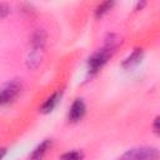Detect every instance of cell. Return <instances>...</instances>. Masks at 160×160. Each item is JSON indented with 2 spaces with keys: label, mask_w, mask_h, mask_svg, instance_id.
<instances>
[{
  "label": "cell",
  "mask_w": 160,
  "mask_h": 160,
  "mask_svg": "<svg viewBox=\"0 0 160 160\" xmlns=\"http://www.w3.org/2000/svg\"><path fill=\"white\" fill-rule=\"evenodd\" d=\"M50 146H51V140H50V139H45L41 144H39V145L32 150V152L30 154L29 159H30V160H41V159L45 156V154L48 152V150H49Z\"/></svg>",
  "instance_id": "5"
},
{
  "label": "cell",
  "mask_w": 160,
  "mask_h": 160,
  "mask_svg": "<svg viewBox=\"0 0 160 160\" xmlns=\"http://www.w3.org/2000/svg\"><path fill=\"white\" fill-rule=\"evenodd\" d=\"M158 159H159L158 149L149 146L131 149L120 158V160H158Z\"/></svg>",
  "instance_id": "2"
},
{
  "label": "cell",
  "mask_w": 160,
  "mask_h": 160,
  "mask_svg": "<svg viewBox=\"0 0 160 160\" xmlns=\"http://www.w3.org/2000/svg\"><path fill=\"white\" fill-rule=\"evenodd\" d=\"M114 6V1H105V2H101L96 10H95V16L96 18H101L104 14H106L111 8Z\"/></svg>",
  "instance_id": "9"
},
{
  "label": "cell",
  "mask_w": 160,
  "mask_h": 160,
  "mask_svg": "<svg viewBox=\"0 0 160 160\" xmlns=\"http://www.w3.org/2000/svg\"><path fill=\"white\" fill-rule=\"evenodd\" d=\"M85 111H86L85 102L81 99H75L70 106V110H69V115H68L69 120L71 122H78L79 120H81L84 118Z\"/></svg>",
  "instance_id": "4"
},
{
  "label": "cell",
  "mask_w": 160,
  "mask_h": 160,
  "mask_svg": "<svg viewBox=\"0 0 160 160\" xmlns=\"http://www.w3.org/2000/svg\"><path fill=\"white\" fill-rule=\"evenodd\" d=\"M154 131L156 134H159V116L155 118V121H154Z\"/></svg>",
  "instance_id": "11"
},
{
  "label": "cell",
  "mask_w": 160,
  "mask_h": 160,
  "mask_svg": "<svg viewBox=\"0 0 160 160\" xmlns=\"http://www.w3.org/2000/svg\"><path fill=\"white\" fill-rule=\"evenodd\" d=\"M142 59V50L141 49H135L124 61H122V68L130 69L135 65H138Z\"/></svg>",
  "instance_id": "7"
},
{
  "label": "cell",
  "mask_w": 160,
  "mask_h": 160,
  "mask_svg": "<svg viewBox=\"0 0 160 160\" xmlns=\"http://www.w3.org/2000/svg\"><path fill=\"white\" fill-rule=\"evenodd\" d=\"M10 12V8L8 6V5H5V4H1L0 2V19H2V18H5V16H8V14Z\"/></svg>",
  "instance_id": "10"
},
{
  "label": "cell",
  "mask_w": 160,
  "mask_h": 160,
  "mask_svg": "<svg viewBox=\"0 0 160 160\" xmlns=\"http://www.w3.org/2000/svg\"><path fill=\"white\" fill-rule=\"evenodd\" d=\"M5 154H6V149L1 148V149H0V160L4 158V155H5Z\"/></svg>",
  "instance_id": "12"
},
{
  "label": "cell",
  "mask_w": 160,
  "mask_h": 160,
  "mask_svg": "<svg viewBox=\"0 0 160 160\" xmlns=\"http://www.w3.org/2000/svg\"><path fill=\"white\" fill-rule=\"evenodd\" d=\"M82 159H84V154L80 150H71L64 152L60 156V160H82Z\"/></svg>",
  "instance_id": "8"
},
{
  "label": "cell",
  "mask_w": 160,
  "mask_h": 160,
  "mask_svg": "<svg viewBox=\"0 0 160 160\" xmlns=\"http://www.w3.org/2000/svg\"><path fill=\"white\" fill-rule=\"evenodd\" d=\"M21 82L18 80H11L0 88V108L11 104L21 92Z\"/></svg>",
  "instance_id": "1"
},
{
  "label": "cell",
  "mask_w": 160,
  "mask_h": 160,
  "mask_svg": "<svg viewBox=\"0 0 160 160\" xmlns=\"http://www.w3.org/2000/svg\"><path fill=\"white\" fill-rule=\"evenodd\" d=\"M112 51H114V50H111V49L104 46L101 50H99V51H96L95 54H92V55L90 56L89 61H88V71H89V74H90V75L96 74V72L106 64V61H108L109 58L111 56V52H112Z\"/></svg>",
  "instance_id": "3"
},
{
  "label": "cell",
  "mask_w": 160,
  "mask_h": 160,
  "mask_svg": "<svg viewBox=\"0 0 160 160\" xmlns=\"http://www.w3.org/2000/svg\"><path fill=\"white\" fill-rule=\"evenodd\" d=\"M59 100H60V92H54V94H51V95L42 102V105H41V108H40V111H41L42 114H48V112L52 111V110L56 108Z\"/></svg>",
  "instance_id": "6"
}]
</instances>
